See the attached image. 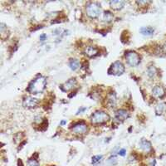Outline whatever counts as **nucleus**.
<instances>
[{"label":"nucleus","mask_w":166,"mask_h":166,"mask_svg":"<svg viewBox=\"0 0 166 166\" xmlns=\"http://www.w3.org/2000/svg\"><path fill=\"white\" fill-rule=\"evenodd\" d=\"M108 103L110 106V107H115L116 105V96L115 92H111L108 95Z\"/></svg>","instance_id":"obj_16"},{"label":"nucleus","mask_w":166,"mask_h":166,"mask_svg":"<svg viewBox=\"0 0 166 166\" xmlns=\"http://www.w3.org/2000/svg\"><path fill=\"white\" fill-rule=\"evenodd\" d=\"M0 33H1L2 39H4V34L7 35V37L8 36V28H7V26L4 23H2L0 24Z\"/></svg>","instance_id":"obj_18"},{"label":"nucleus","mask_w":166,"mask_h":166,"mask_svg":"<svg viewBox=\"0 0 166 166\" xmlns=\"http://www.w3.org/2000/svg\"><path fill=\"white\" fill-rule=\"evenodd\" d=\"M17 165H18V166H23V161L21 160H18V161H17Z\"/></svg>","instance_id":"obj_27"},{"label":"nucleus","mask_w":166,"mask_h":166,"mask_svg":"<svg viewBox=\"0 0 166 166\" xmlns=\"http://www.w3.org/2000/svg\"><path fill=\"white\" fill-rule=\"evenodd\" d=\"M164 51L166 52V43L165 44V46H164Z\"/></svg>","instance_id":"obj_28"},{"label":"nucleus","mask_w":166,"mask_h":166,"mask_svg":"<svg viewBox=\"0 0 166 166\" xmlns=\"http://www.w3.org/2000/svg\"><path fill=\"white\" fill-rule=\"evenodd\" d=\"M98 48L96 47L93 46H89L87 47L85 50V52H86V55H87L88 57H95L98 54Z\"/></svg>","instance_id":"obj_13"},{"label":"nucleus","mask_w":166,"mask_h":166,"mask_svg":"<svg viewBox=\"0 0 166 166\" xmlns=\"http://www.w3.org/2000/svg\"><path fill=\"white\" fill-rule=\"evenodd\" d=\"M108 163H109L110 165H115V164H117V158H116V156L115 155H112V156H110L109 159H108Z\"/></svg>","instance_id":"obj_22"},{"label":"nucleus","mask_w":166,"mask_h":166,"mask_svg":"<svg viewBox=\"0 0 166 166\" xmlns=\"http://www.w3.org/2000/svg\"><path fill=\"white\" fill-rule=\"evenodd\" d=\"M125 72V66L123 65V63L121 62H115L110 67L109 71V74L110 75H114V76H120V75H122Z\"/></svg>","instance_id":"obj_5"},{"label":"nucleus","mask_w":166,"mask_h":166,"mask_svg":"<svg viewBox=\"0 0 166 166\" xmlns=\"http://www.w3.org/2000/svg\"><path fill=\"white\" fill-rule=\"evenodd\" d=\"M166 109V106L165 103H160L158 104L155 107V112L157 115H161L164 111Z\"/></svg>","instance_id":"obj_19"},{"label":"nucleus","mask_w":166,"mask_h":166,"mask_svg":"<svg viewBox=\"0 0 166 166\" xmlns=\"http://www.w3.org/2000/svg\"><path fill=\"white\" fill-rule=\"evenodd\" d=\"M28 166H39V164L35 159H30L28 161Z\"/></svg>","instance_id":"obj_23"},{"label":"nucleus","mask_w":166,"mask_h":166,"mask_svg":"<svg viewBox=\"0 0 166 166\" xmlns=\"http://www.w3.org/2000/svg\"><path fill=\"white\" fill-rule=\"evenodd\" d=\"M65 123H66V121H65V120H63V121H62V122H61V124H62V125H64Z\"/></svg>","instance_id":"obj_29"},{"label":"nucleus","mask_w":166,"mask_h":166,"mask_svg":"<svg viewBox=\"0 0 166 166\" xmlns=\"http://www.w3.org/2000/svg\"><path fill=\"white\" fill-rule=\"evenodd\" d=\"M139 5H145V4H147L149 2H146V1H140V2H136Z\"/></svg>","instance_id":"obj_25"},{"label":"nucleus","mask_w":166,"mask_h":166,"mask_svg":"<svg viewBox=\"0 0 166 166\" xmlns=\"http://www.w3.org/2000/svg\"><path fill=\"white\" fill-rule=\"evenodd\" d=\"M113 18H114V16H113V14H112L110 11H106L104 13V15H103L104 22H106V23H110V22L113 20Z\"/></svg>","instance_id":"obj_17"},{"label":"nucleus","mask_w":166,"mask_h":166,"mask_svg":"<svg viewBox=\"0 0 166 166\" xmlns=\"http://www.w3.org/2000/svg\"><path fill=\"white\" fill-rule=\"evenodd\" d=\"M126 149H122L118 151V154H119L120 155H121V156H125V155H126Z\"/></svg>","instance_id":"obj_24"},{"label":"nucleus","mask_w":166,"mask_h":166,"mask_svg":"<svg viewBox=\"0 0 166 166\" xmlns=\"http://www.w3.org/2000/svg\"><path fill=\"white\" fill-rule=\"evenodd\" d=\"M102 159H103L102 155H96V156L92 157V163L93 164V165L99 164V163H101V162L102 161Z\"/></svg>","instance_id":"obj_21"},{"label":"nucleus","mask_w":166,"mask_h":166,"mask_svg":"<svg viewBox=\"0 0 166 166\" xmlns=\"http://www.w3.org/2000/svg\"><path fill=\"white\" fill-rule=\"evenodd\" d=\"M76 83H77V81L76 80V78H71L65 83H63V85H61V89L63 92H68L76 86Z\"/></svg>","instance_id":"obj_8"},{"label":"nucleus","mask_w":166,"mask_h":166,"mask_svg":"<svg viewBox=\"0 0 166 166\" xmlns=\"http://www.w3.org/2000/svg\"><path fill=\"white\" fill-rule=\"evenodd\" d=\"M126 58L128 64L131 67H136L140 63V57L139 54L133 51L126 52Z\"/></svg>","instance_id":"obj_4"},{"label":"nucleus","mask_w":166,"mask_h":166,"mask_svg":"<svg viewBox=\"0 0 166 166\" xmlns=\"http://www.w3.org/2000/svg\"><path fill=\"white\" fill-rule=\"evenodd\" d=\"M153 96L157 98H162L165 95V91L161 86H155L152 90Z\"/></svg>","instance_id":"obj_11"},{"label":"nucleus","mask_w":166,"mask_h":166,"mask_svg":"<svg viewBox=\"0 0 166 166\" xmlns=\"http://www.w3.org/2000/svg\"><path fill=\"white\" fill-rule=\"evenodd\" d=\"M69 67L72 70L76 71L81 67V63L77 59H71L69 62Z\"/></svg>","instance_id":"obj_15"},{"label":"nucleus","mask_w":166,"mask_h":166,"mask_svg":"<svg viewBox=\"0 0 166 166\" xmlns=\"http://www.w3.org/2000/svg\"><path fill=\"white\" fill-rule=\"evenodd\" d=\"M155 29L151 27H143L140 28V33L144 36H151L154 34Z\"/></svg>","instance_id":"obj_14"},{"label":"nucleus","mask_w":166,"mask_h":166,"mask_svg":"<svg viewBox=\"0 0 166 166\" xmlns=\"http://www.w3.org/2000/svg\"><path fill=\"white\" fill-rule=\"evenodd\" d=\"M130 117V113L126 110L120 109L115 112V119L119 121H124Z\"/></svg>","instance_id":"obj_9"},{"label":"nucleus","mask_w":166,"mask_h":166,"mask_svg":"<svg viewBox=\"0 0 166 166\" xmlns=\"http://www.w3.org/2000/svg\"><path fill=\"white\" fill-rule=\"evenodd\" d=\"M140 149L144 150V152H149V151H151V149H152L151 143H150L149 141H148V140H144V139H142V140H140Z\"/></svg>","instance_id":"obj_12"},{"label":"nucleus","mask_w":166,"mask_h":166,"mask_svg":"<svg viewBox=\"0 0 166 166\" xmlns=\"http://www.w3.org/2000/svg\"><path fill=\"white\" fill-rule=\"evenodd\" d=\"M38 104V100L33 97H27L23 99V105L26 108H34Z\"/></svg>","instance_id":"obj_7"},{"label":"nucleus","mask_w":166,"mask_h":166,"mask_svg":"<svg viewBox=\"0 0 166 166\" xmlns=\"http://www.w3.org/2000/svg\"><path fill=\"white\" fill-rule=\"evenodd\" d=\"M72 131L75 134H77V135H82V134H85L88 131V127L85 122L81 121V122H78L76 124H75L73 127L71 128Z\"/></svg>","instance_id":"obj_6"},{"label":"nucleus","mask_w":166,"mask_h":166,"mask_svg":"<svg viewBox=\"0 0 166 166\" xmlns=\"http://www.w3.org/2000/svg\"><path fill=\"white\" fill-rule=\"evenodd\" d=\"M86 14L92 18H97L101 15V6L97 3H89L86 6Z\"/></svg>","instance_id":"obj_2"},{"label":"nucleus","mask_w":166,"mask_h":166,"mask_svg":"<svg viewBox=\"0 0 166 166\" xmlns=\"http://www.w3.org/2000/svg\"><path fill=\"white\" fill-rule=\"evenodd\" d=\"M47 86V78L43 76H38L34 80L31 81L28 86V91L32 94H38L42 93L45 90Z\"/></svg>","instance_id":"obj_1"},{"label":"nucleus","mask_w":166,"mask_h":166,"mask_svg":"<svg viewBox=\"0 0 166 166\" xmlns=\"http://www.w3.org/2000/svg\"><path fill=\"white\" fill-rule=\"evenodd\" d=\"M125 4H126V2L123 0H114V1L110 2V8L114 10H120L124 8Z\"/></svg>","instance_id":"obj_10"},{"label":"nucleus","mask_w":166,"mask_h":166,"mask_svg":"<svg viewBox=\"0 0 166 166\" xmlns=\"http://www.w3.org/2000/svg\"><path fill=\"white\" fill-rule=\"evenodd\" d=\"M40 40L42 41V42H43V41H45L46 40V38H47V35L46 34H42L40 36Z\"/></svg>","instance_id":"obj_26"},{"label":"nucleus","mask_w":166,"mask_h":166,"mask_svg":"<svg viewBox=\"0 0 166 166\" xmlns=\"http://www.w3.org/2000/svg\"><path fill=\"white\" fill-rule=\"evenodd\" d=\"M147 75L149 78H153L155 77V76L156 75V68L154 66H150L147 69Z\"/></svg>","instance_id":"obj_20"},{"label":"nucleus","mask_w":166,"mask_h":166,"mask_svg":"<svg viewBox=\"0 0 166 166\" xmlns=\"http://www.w3.org/2000/svg\"><path fill=\"white\" fill-rule=\"evenodd\" d=\"M110 120V115L105 111L98 110L93 113L91 116L92 124H103Z\"/></svg>","instance_id":"obj_3"}]
</instances>
